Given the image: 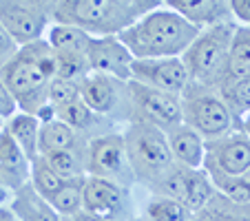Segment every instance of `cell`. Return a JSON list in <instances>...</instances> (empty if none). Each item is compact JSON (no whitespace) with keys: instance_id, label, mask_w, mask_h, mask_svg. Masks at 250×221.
Listing matches in <instances>:
<instances>
[{"instance_id":"15","label":"cell","mask_w":250,"mask_h":221,"mask_svg":"<svg viewBox=\"0 0 250 221\" xmlns=\"http://www.w3.org/2000/svg\"><path fill=\"white\" fill-rule=\"evenodd\" d=\"M175 14H180L186 22L197 27L199 31L235 22L230 11V0H164Z\"/></svg>"},{"instance_id":"16","label":"cell","mask_w":250,"mask_h":221,"mask_svg":"<svg viewBox=\"0 0 250 221\" xmlns=\"http://www.w3.org/2000/svg\"><path fill=\"white\" fill-rule=\"evenodd\" d=\"M29 175H31V161L20 151L14 137L2 128L0 131V181L16 193L29 183Z\"/></svg>"},{"instance_id":"14","label":"cell","mask_w":250,"mask_h":221,"mask_svg":"<svg viewBox=\"0 0 250 221\" xmlns=\"http://www.w3.org/2000/svg\"><path fill=\"white\" fill-rule=\"evenodd\" d=\"M86 58H89V66L93 73H102V76H111L115 80L131 82L133 56L120 42L118 36H113V38H91Z\"/></svg>"},{"instance_id":"38","label":"cell","mask_w":250,"mask_h":221,"mask_svg":"<svg viewBox=\"0 0 250 221\" xmlns=\"http://www.w3.org/2000/svg\"><path fill=\"white\" fill-rule=\"evenodd\" d=\"M14 190L11 188H7L5 183L0 181V208H5V206H9L11 203V199H14Z\"/></svg>"},{"instance_id":"33","label":"cell","mask_w":250,"mask_h":221,"mask_svg":"<svg viewBox=\"0 0 250 221\" xmlns=\"http://www.w3.org/2000/svg\"><path fill=\"white\" fill-rule=\"evenodd\" d=\"M190 221H230L228 219V199H224L222 195L215 193L210 203L204 210L195 212Z\"/></svg>"},{"instance_id":"37","label":"cell","mask_w":250,"mask_h":221,"mask_svg":"<svg viewBox=\"0 0 250 221\" xmlns=\"http://www.w3.org/2000/svg\"><path fill=\"white\" fill-rule=\"evenodd\" d=\"M228 219L230 221H250V206H237L228 201Z\"/></svg>"},{"instance_id":"2","label":"cell","mask_w":250,"mask_h":221,"mask_svg":"<svg viewBox=\"0 0 250 221\" xmlns=\"http://www.w3.org/2000/svg\"><path fill=\"white\" fill-rule=\"evenodd\" d=\"M0 78L9 89L18 111L38 118L47 108L49 84L56 78V51L47 40L24 44L14 58L0 69Z\"/></svg>"},{"instance_id":"43","label":"cell","mask_w":250,"mask_h":221,"mask_svg":"<svg viewBox=\"0 0 250 221\" xmlns=\"http://www.w3.org/2000/svg\"><path fill=\"white\" fill-rule=\"evenodd\" d=\"M2 128H5V120H0V131H2Z\"/></svg>"},{"instance_id":"12","label":"cell","mask_w":250,"mask_h":221,"mask_svg":"<svg viewBox=\"0 0 250 221\" xmlns=\"http://www.w3.org/2000/svg\"><path fill=\"white\" fill-rule=\"evenodd\" d=\"M202 168L206 170V175H226V177L250 170V137L235 128L228 135L206 141Z\"/></svg>"},{"instance_id":"22","label":"cell","mask_w":250,"mask_h":221,"mask_svg":"<svg viewBox=\"0 0 250 221\" xmlns=\"http://www.w3.org/2000/svg\"><path fill=\"white\" fill-rule=\"evenodd\" d=\"M9 208L18 221H62L56 215V210L42 197H38V195L33 193V188L29 183L22 186L20 190H16Z\"/></svg>"},{"instance_id":"13","label":"cell","mask_w":250,"mask_h":221,"mask_svg":"<svg viewBox=\"0 0 250 221\" xmlns=\"http://www.w3.org/2000/svg\"><path fill=\"white\" fill-rule=\"evenodd\" d=\"M131 80L137 84L151 86L164 93L182 95L190 84L182 58H160V60H133Z\"/></svg>"},{"instance_id":"3","label":"cell","mask_w":250,"mask_h":221,"mask_svg":"<svg viewBox=\"0 0 250 221\" xmlns=\"http://www.w3.org/2000/svg\"><path fill=\"white\" fill-rule=\"evenodd\" d=\"M162 5V0H56L53 22L82 29L91 38H113Z\"/></svg>"},{"instance_id":"36","label":"cell","mask_w":250,"mask_h":221,"mask_svg":"<svg viewBox=\"0 0 250 221\" xmlns=\"http://www.w3.org/2000/svg\"><path fill=\"white\" fill-rule=\"evenodd\" d=\"M230 11L239 27L250 29V0H230Z\"/></svg>"},{"instance_id":"20","label":"cell","mask_w":250,"mask_h":221,"mask_svg":"<svg viewBox=\"0 0 250 221\" xmlns=\"http://www.w3.org/2000/svg\"><path fill=\"white\" fill-rule=\"evenodd\" d=\"M248 76H250V29L237 24L235 36H232L230 60H228V66L224 71L222 80H219L217 91L226 89V86L235 84V82L244 80Z\"/></svg>"},{"instance_id":"30","label":"cell","mask_w":250,"mask_h":221,"mask_svg":"<svg viewBox=\"0 0 250 221\" xmlns=\"http://www.w3.org/2000/svg\"><path fill=\"white\" fill-rule=\"evenodd\" d=\"M219 95H222L224 104L228 106L237 128H239V122L250 111V76L244 78V80H239V82H235V84L226 86V89H222Z\"/></svg>"},{"instance_id":"31","label":"cell","mask_w":250,"mask_h":221,"mask_svg":"<svg viewBox=\"0 0 250 221\" xmlns=\"http://www.w3.org/2000/svg\"><path fill=\"white\" fill-rule=\"evenodd\" d=\"M91 73L89 58L86 53H73V51H56V78L60 80L80 82Z\"/></svg>"},{"instance_id":"40","label":"cell","mask_w":250,"mask_h":221,"mask_svg":"<svg viewBox=\"0 0 250 221\" xmlns=\"http://www.w3.org/2000/svg\"><path fill=\"white\" fill-rule=\"evenodd\" d=\"M0 221H18V219H16V215L11 212V208L5 206V208H0Z\"/></svg>"},{"instance_id":"39","label":"cell","mask_w":250,"mask_h":221,"mask_svg":"<svg viewBox=\"0 0 250 221\" xmlns=\"http://www.w3.org/2000/svg\"><path fill=\"white\" fill-rule=\"evenodd\" d=\"M62 221H106V219H100V217H95V215H89V212H78V215H73V217H69V219H62Z\"/></svg>"},{"instance_id":"19","label":"cell","mask_w":250,"mask_h":221,"mask_svg":"<svg viewBox=\"0 0 250 221\" xmlns=\"http://www.w3.org/2000/svg\"><path fill=\"white\" fill-rule=\"evenodd\" d=\"M89 140L80 133H76L71 126H66L60 120H49L42 122L40 128V141H38V153L40 155H49V153L58 151H76V153H86Z\"/></svg>"},{"instance_id":"1","label":"cell","mask_w":250,"mask_h":221,"mask_svg":"<svg viewBox=\"0 0 250 221\" xmlns=\"http://www.w3.org/2000/svg\"><path fill=\"white\" fill-rule=\"evenodd\" d=\"M199 36V29L162 2L118 36L133 60L182 58Z\"/></svg>"},{"instance_id":"27","label":"cell","mask_w":250,"mask_h":221,"mask_svg":"<svg viewBox=\"0 0 250 221\" xmlns=\"http://www.w3.org/2000/svg\"><path fill=\"white\" fill-rule=\"evenodd\" d=\"M62 183H64V179H62L60 175L51 168V166H49V161L44 160L42 155H38L36 160L31 161L29 186H31L33 193L38 195V197H42L44 201H49V199L53 197V193L60 188Z\"/></svg>"},{"instance_id":"29","label":"cell","mask_w":250,"mask_h":221,"mask_svg":"<svg viewBox=\"0 0 250 221\" xmlns=\"http://www.w3.org/2000/svg\"><path fill=\"white\" fill-rule=\"evenodd\" d=\"M42 157L49 161V166L62 179L86 177V153L58 151V153H49V155H42Z\"/></svg>"},{"instance_id":"10","label":"cell","mask_w":250,"mask_h":221,"mask_svg":"<svg viewBox=\"0 0 250 221\" xmlns=\"http://www.w3.org/2000/svg\"><path fill=\"white\" fill-rule=\"evenodd\" d=\"M128 98H131L133 111L131 122H148L164 133L182 124L180 95L164 93V91L137 84V82L131 80L128 82Z\"/></svg>"},{"instance_id":"42","label":"cell","mask_w":250,"mask_h":221,"mask_svg":"<svg viewBox=\"0 0 250 221\" xmlns=\"http://www.w3.org/2000/svg\"><path fill=\"white\" fill-rule=\"evenodd\" d=\"M128 221H146V219H142L140 215H135V217H131V219H128Z\"/></svg>"},{"instance_id":"11","label":"cell","mask_w":250,"mask_h":221,"mask_svg":"<svg viewBox=\"0 0 250 221\" xmlns=\"http://www.w3.org/2000/svg\"><path fill=\"white\" fill-rule=\"evenodd\" d=\"M82 210L106 221H128L133 215L131 188L100 177L84 179V199Z\"/></svg>"},{"instance_id":"23","label":"cell","mask_w":250,"mask_h":221,"mask_svg":"<svg viewBox=\"0 0 250 221\" xmlns=\"http://www.w3.org/2000/svg\"><path fill=\"white\" fill-rule=\"evenodd\" d=\"M146 221H190L193 212L177 199L162 197V195H148L140 212Z\"/></svg>"},{"instance_id":"28","label":"cell","mask_w":250,"mask_h":221,"mask_svg":"<svg viewBox=\"0 0 250 221\" xmlns=\"http://www.w3.org/2000/svg\"><path fill=\"white\" fill-rule=\"evenodd\" d=\"M215 186H212L210 177L206 175V170L199 168V170H190L188 175V190H186V199H184V206L188 208L190 212H199L210 203V199L215 197Z\"/></svg>"},{"instance_id":"8","label":"cell","mask_w":250,"mask_h":221,"mask_svg":"<svg viewBox=\"0 0 250 221\" xmlns=\"http://www.w3.org/2000/svg\"><path fill=\"white\" fill-rule=\"evenodd\" d=\"M80 100L111 124L122 128L133 120L131 98H128V82L115 80L111 76L93 73L80 80Z\"/></svg>"},{"instance_id":"17","label":"cell","mask_w":250,"mask_h":221,"mask_svg":"<svg viewBox=\"0 0 250 221\" xmlns=\"http://www.w3.org/2000/svg\"><path fill=\"white\" fill-rule=\"evenodd\" d=\"M166 141H168L173 161L182 168L199 170L204 166V155H206V141L186 124L166 131Z\"/></svg>"},{"instance_id":"24","label":"cell","mask_w":250,"mask_h":221,"mask_svg":"<svg viewBox=\"0 0 250 221\" xmlns=\"http://www.w3.org/2000/svg\"><path fill=\"white\" fill-rule=\"evenodd\" d=\"M84 179H64L60 188L53 193V197L49 199V206L56 210V215L60 219H69V217L82 212V199H84Z\"/></svg>"},{"instance_id":"5","label":"cell","mask_w":250,"mask_h":221,"mask_svg":"<svg viewBox=\"0 0 250 221\" xmlns=\"http://www.w3.org/2000/svg\"><path fill=\"white\" fill-rule=\"evenodd\" d=\"M235 29L237 22H226L219 24V27L199 31V36L182 56L188 80L193 84L210 86V89L219 86V80H222L224 71L228 66V60H230Z\"/></svg>"},{"instance_id":"18","label":"cell","mask_w":250,"mask_h":221,"mask_svg":"<svg viewBox=\"0 0 250 221\" xmlns=\"http://www.w3.org/2000/svg\"><path fill=\"white\" fill-rule=\"evenodd\" d=\"M53 118L64 122L66 126H71L76 133L84 135L86 140L115 131V124H111L109 120H104V118H100L98 113H93L82 100H76V102H69V104H64V106L56 108V111H53Z\"/></svg>"},{"instance_id":"9","label":"cell","mask_w":250,"mask_h":221,"mask_svg":"<svg viewBox=\"0 0 250 221\" xmlns=\"http://www.w3.org/2000/svg\"><path fill=\"white\" fill-rule=\"evenodd\" d=\"M86 177H100L115 181L124 188L135 186V175L131 170L124 148L122 131H111L91 137L86 146Z\"/></svg>"},{"instance_id":"32","label":"cell","mask_w":250,"mask_h":221,"mask_svg":"<svg viewBox=\"0 0 250 221\" xmlns=\"http://www.w3.org/2000/svg\"><path fill=\"white\" fill-rule=\"evenodd\" d=\"M76 100H80V82L53 78L51 84H49V93H47V104L53 111L69 102H76Z\"/></svg>"},{"instance_id":"21","label":"cell","mask_w":250,"mask_h":221,"mask_svg":"<svg viewBox=\"0 0 250 221\" xmlns=\"http://www.w3.org/2000/svg\"><path fill=\"white\" fill-rule=\"evenodd\" d=\"M40 128H42V122H40L36 115L22 113V111H18V113L11 115L5 122V131L14 137V141L20 146V151L27 155L29 161H33L40 155L38 153Z\"/></svg>"},{"instance_id":"35","label":"cell","mask_w":250,"mask_h":221,"mask_svg":"<svg viewBox=\"0 0 250 221\" xmlns=\"http://www.w3.org/2000/svg\"><path fill=\"white\" fill-rule=\"evenodd\" d=\"M18 113V106H16L14 98H11L9 89L5 86V82H2V78H0V120H9L11 115Z\"/></svg>"},{"instance_id":"41","label":"cell","mask_w":250,"mask_h":221,"mask_svg":"<svg viewBox=\"0 0 250 221\" xmlns=\"http://www.w3.org/2000/svg\"><path fill=\"white\" fill-rule=\"evenodd\" d=\"M239 131H244L246 135L250 137V111L244 115V120H241V122H239Z\"/></svg>"},{"instance_id":"26","label":"cell","mask_w":250,"mask_h":221,"mask_svg":"<svg viewBox=\"0 0 250 221\" xmlns=\"http://www.w3.org/2000/svg\"><path fill=\"white\" fill-rule=\"evenodd\" d=\"M217 190V195H222L224 199H228L230 203L237 206H250V170L241 175H208Z\"/></svg>"},{"instance_id":"4","label":"cell","mask_w":250,"mask_h":221,"mask_svg":"<svg viewBox=\"0 0 250 221\" xmlns=\"http://www.w3.org/2000/svg\"><path fill=\"white\" fill-rule=\"evenodd\" d=\"M122 137L135 183L148 188L170 168H175L166 133L157 126L148 122H128L122 128Z\"/></svg>"},{"instance_id":"34","label":"cell","mask_w":250,"mask_h":221,"mask_svg":"<svg viewBox=\"0 0 250 221\" xmlns=\"http://www.w3.org/2000/svg\"><path fill=\"white\" fill-rule=\"evenodd\" d=\"M18 44H16V40L9 36V31H7L2 24H0V69L7 64V62L11 60V58L18 53Z\"/></svg>"},{"instance_id":"6","label":"cell","mask_w":250,"mask_h":221,"mask_svg":"<svg viewBox=\"0 0 250 221\" xmlns=\"http://www.w3.org/2000/svg\"><path fill=\"white\" fill-rule=\"evenodd\" d=\"M180 100H182V124L193 128L204 141L224 137L237 128L235 120H232L230 111L224 104L217 89L190 82L182 91Z\"/></svg>"},{"instance_id":"25","label":"cell","mask_w":250,"mask_h":221,"mask_svg":"<svg viewBox=\"0 0 250 221\" xmlns=\"http://www.w3.org/2000/svg\"><path fill=\"white\" fill-rule=\"evenodd\" d=\"M44 40L53 51H73V53H86L91 44V36L84 33L82 29L71 27V24L53 22L49 27Z\"/></svg>"},{"instance_id":"7","label":"cell","mask_w":250,"mask_h":221,"mask_svg":"<svg viewBox=\"0 0 250 221\" xmlns=\"http://www.w3.org/2000/svg\"><path fill=\"white\" fill-rule=\"evenodd\" d=\"M56 0H0V24L18 47L38 42L53 24Z\"/></svg>"}]
</instances>
